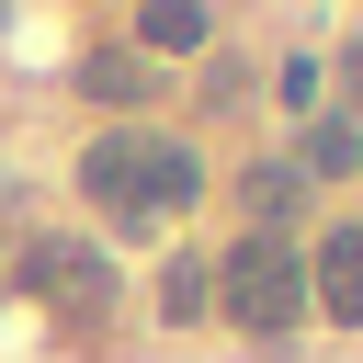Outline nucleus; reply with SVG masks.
Listing matches in <instances>:
<instances>
[{"label":"nucleus","instance_id":"obj_4","mask_svg":"<svg viewBox=\"0 0 363 363\" xmlns=\"http://www.w3.org/2000/svg\"><path fill=\"white\" fill-rule=\"evenodd\" d=\"M136 136H147V125H113V136L79 147V193H91L102 216H125V227H147V204H136Z\"/></svg>","mask_w":363,"mask_h":363},{"label":"nucleus","instance_id":"obj_10","mask_svg":"<svg viewBox=\"0 0 363 363\" xmlns=\"http://www.w3.org/2000/svg\"><path fill=\"white\" fill-rule=\"evenodd\" d=\"M204 306H216V272H204L193 250H182V261H159V318H170V329H193Z\"/></svg>","mask_w":363,"mask_h":363},{"label":"nucleus","instance_id":"obj_8","mask_svg":"<svg viewBox=\"0 0 363 363\" xmlns=\"http://www.w3.org/2000/svg\"><path fill=\"white\" fill-rule=\"evenodd\" d=\"M79 79H91L102 102H147V91H159V68H147L136 45H91V57H79Z\"/></svg>","mask_w":363,"mask_h":363},{"label":"nucleus","instance_id":"obj_7","mask_svg":"<svg viewBox=\"0 0 363 363\" xmlns=\"http://www.w3.org/2000/svg\"><path fill=\"white\" fill-rule=\"evenodd\" d=\"M295 170H306V182H340V170H363V125H352V113H318V125L295 136Z\"/></svg>","mask_w":363,"mask_h":363},{"label":"nucleus","instance_id":"obj_3","mask_svg":"<svg viewBox=\"0 0 363 363\" xmlns=\"http://www.w3.org/2000/svg\"><path fill=\"white\" fill-rule=\"evenodd\" d=\"M306 306L329 329H363V227H318L306 238Z\"/></svg>","mask_w":363,"mask_h":363},{"label":"nucleus","instance_id":"obj_1","mask_svg":"<svg viewBox=\"0 0 363 363\" xmlns=\"http://www.w3.org/2000/svg\"><path fill=\"white\" fill-rule=\"evenodd\" d=\"M216 306H227V329H250V340H295V329H306V238H272V227L227 238Z\"/></svg>","mask_w":363,"mask_h":363},{"label":"nucleus","instance_id":"obj_5","mask_svg":"<svg viewBox=\"0 0 363 363\" xmlns=\"http://www.w3.org/2000/svg\"><path fill=\"white\" fill-rule=\"evenodd\" d=\"M204 193V159L182 147V136H136V204H147V227L170 216V204H193Z\"/></svg>","mask_w":363,"mask_h":363},{"label":"nucleus","instance_id":"obj_2","mask_svg":"<svg viewBox=\"0 0 363 363\" xmlns=\"http://www.w3.org/2000/svg\"><path fill=\"white\" fill-rule=\"evenodd\" d=\"M23 295H45V306L68 318V340H102V318H113V261H102L91 238H34V250H23Z\"/></svg>","mask_w":363,"mask_h":363},{"label":"nucleus","instance_id":"obj_6","mask_svg":"<svg viewBox=\"0 0 363 363\" xmlns=\"http://www.w3.org/2000/svg\"><path fill=\"white\" fill-rule=\"evenodd\" d=\"M204 34H216V23H204L193 0H147V11H136V45H147V68H170V57H204Z\"/></svg>","mask_w":363,"mask_h":363},{"label":"nucleus","instance_id":"obj_9","mask_svg":"<svg viewBox=\"0 0 363 363\" xmlns=\"http://www.w3.org/2000/svg\"><path fill=\"white\" fill-rule=\"evenodd\" d=\"M238 193H250V227H272V238H284V216L306 204V170H295V159H261Z\"/></svg>","mask_w":363,"mask_h":363},{"label":"nucleus","instance_id":"obj_12","mask_svg":"<svg viewBox=\"0 0 363 363\" xmlns=\"http://www.w3.org/2000/svg\"><path fill=\"white\" fill-rule=\"evenodd\" d=\"M340 113L363 125V45H340Z\"/></svg>","mask_w":363,"mask_h":363},{"label":"nucleus","instance_id":"obj_11","mask_svg":"<svg viewBox=\"0 0 363 363\" xmlns=\"http://www.w3.org/2000/svg\"><path fill=\"white\" fill-rule=\"evenodd\" d=\"M272 91H284V113H318V91H329V68H318V57H284V68H272Z\"/></svg>","mask_w":363,"mask_h":363}]
</instances>
